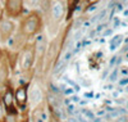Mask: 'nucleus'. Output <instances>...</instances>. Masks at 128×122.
<instances>
[{
    "label": "nucleus",
    "instance_id": "f257e3e1",
    "mask_svg": "<svg viewBox=\"0 0 128 122\" xmlns=\"http://www.w3.org/2000/svg\"><path fill=\"white\" fill-rule=\"evenodd\" d=\"M37 26H38V21L35 18V17H31L26 21L24 23V31L27 34H32V32H35L37 30Z\"/></svg>",
    "mask_w": 128,
    "mask_h": 122
},
{
    "label": "nucleus",
    "instance_id": "f03ea898",
    "mask_svg": "<svg viewBox=\"0 0 128 122\" xmlns=\"http://www.w3.org/2000/svg\"><path fill=\"white\" fill-rule=\"evenodd\" d=\"M22 3L18 2V0H13V2H8V9L9 12L12 13L13 16H18L20 13V10H22Z\"/></svg>",
    "mask_w": 128,
    "mask_h": 122
},
{
    "label": "nucleus",
    "instance_id": "7ed1b4c3",
    "mask_svg": "<svg viewBox=\"0 0 128 122\" xmlns=\"http://www.w3.org/2000/svg\"><path fill=\"white\" fill-rule=\"evenodd\" d=\"M32 64V51L30 49L24 50L23 53V58H22V66H23V68H30V66Z\"/></svg>",
    "mask_w": 128,
    "mask_h": 122
},
{
    "label": "nucleus",
    "instance_id": "20e7f679",
    "mask_svg": "<svg viewBox=\"0 0 128 122\" xmlns=\"http://www.w3.org/2000/svg\"><path fill=\"white\" fill-rule=\"evenodd\" d=\"M52 17H54L55 19H59L62 16H63V7L62 4H55L54 7H52Z\"/></svg>",
    "mask_w": 128,
    "mask_h": 122
},
{
    "label": "nucleus",
    "instance_id": "39448f33",
    "mask_svg": "<svg viewBox=\"0 0 128 122\" xmlns=\"http://www.w3.org/2000/svg\"><path fill=\"white\" fill-rule=\"evenodd\" d=\"M42 99V94H41V91H40V89H34L32 90V103L34 104H37L40 100Z\"/></svg>",
    "mask_w": 128,
    "mask_h": 122
},
{
    "label": "nucleus",
    "instance_id": "423d86ee",
    "mask_svg": "<svg viewBox=\"0 0 128 122\" xmlns=\"http://www.w3.org/2000/svg\"><path fill=\"white\" fill-rule=\"evenodd\" d=\"M16 99L18 100V103H20V104H23V103L26 102L27 96H26V90H24V89H19V90L17 91V94H16Z\"/></svg>",
    "mask_w": 128,
    "mask_h": 122
},
{
    "label": "nucleus",
    "instance_id": "0eeeda50",
    "mask_svg": "<svg viewBox=\"0 0 128 122\" xmlns=\"http://www.w3.org/2000/svg\"><path fill=\"white\" fill-rule=\"evenodd\" d=\"M123 40V36L122 35H118V36H114V39L112 40L110 42V50H115L116 48H118L120 45V42Z\"/></svg>",
    "mask_w": 128,
    "mask_h": 122
},
{
    "label": "nucleus",
    "instance_id": "6e6552de",
    "mask_svg": "<svg viewBox=\"0 0 128 122\" xmlns=\"http://www.w3.org/2000/svg\"><path fill=\"white\" fill-rule=\"evenodd\" d=\"M0 27H2V32H3V34H9V32L13 30V25L10 23L9 21H5V22H3V23H2V26H0Z\"/></svg>",
    "mask_w": 128,
    "mask_h": 122
},
{
    "label": "nucleus",
    "instance_id": "1a4fd4ad",
    "mask_svg": "<svg viewBox=\"0 0 128 122\" xmlns=\"http://www.w3.org/2000/svg\"><path fill=\"white\" fill-rule=\"evenodd\" d=\"M126 113V110H123V109H118V110H114V112H112V113H109L108 116V118H114V117H118V116H120V114H124Z\"/></svg>",
    "mask_w": 128,
    "mask_h": 122
},
{
    "label": "nucleus",
    "instance_id": "9d476101",
    "mask_svg": "<svg viewBox=\"0 0 128 122\" xmlns=\"http://www.w3.org/2000/svg\"><path fill=\"white\" fill-rule=\"evenodd\" d=\"M82 114H83V116H86L88 119H95L94 113H92V112H90V110H87V109H82Z\"/></svg>",
    "mask_w": 128,
    "mask_h": 122
},
{
    "label": "nucleus",
    "instance_id": "9b49d317",
    "mask_svg": "<svg viewBox=\"0 0 128 122\" xmlns=\"http://www.w3.org/2000/svg\"><path fill=\"white\" fill-rule=\"evenodd\" d=\"M116 76H118V70H115V71L110 75L109 80H110V81H115V80H116Z\"/></svg>",
    "mask_w": 128,
    "mask_h": 122
},
{
    "label": "nucleus",
    "instance_id": "f8f14e48",
    "mask_svg": "<svg viewBox=\"0 0 128 122\" xmlns=\"http://www.w3.org/2000/svg\"><path fill=\"white\" fill-rule=\"evenodd\" d=\"M5 104H6V107L10 105V95H9V94L5 96Z\"/></svg>",
    "mask_w": 128,
    "mask_h": 122
},
{
    "label": "nucleus",
    "instance_id": "ddd939ff",
    "mask_svg": "<svg viewBox=\"0 0 128 122\" xmlns=\"http://www.w3.org/2000/svg\"><path fill=\"white\" fill-rule=\"evenodd\" d=\"M119 84H120V85H126V84H128V79H124V80H120V81H119Z\"/></svg>",
    "mask_w": 128,
    "mask_h": 122
},
{
    "label": "nucleus",
    "instance_id": "4468645a",
    "mask_svg": "<svg viewBox=\"0 0 128 122\" xmlns=\"http://www.w3.org/2000/svg\"><path fill=\"white\" fill-rule=\"evenodd\" d=\"M68 122H78V119H77V118H74V117H70Z\"/></svg>",
    "mask_w": 128,
    "mask_h": 122
},
{
    "label": "nucleus",
    "instance_id": "2eb2a0df",
    "mask_svg": "<svg viewBox=\"0 0 128 122\" xmlns=\"http://www.w3.org/2000/svg\"><path fill=\"white\" fill-rule=\"evenodd\" d=\"M118 122H127V118H126V117H120V118L118 119Z\"/></svg>",
    "mask_w": 128,
    "mask_h": 122
},
{
    "label": "nucleus",
    "instance_id": "dca6fc26",
    "mask_svg": "<svg viewBox=\"0 0 128 122\" xmlns=\"http://www.w3.org/2000/svg\"><path fill=\"white\" fill-rule=\"evenodd\" d=\"M95 9H96V5H92V7L88 8V12H92V10H95Z\"/></svg>",
    "mask_w": 128,
    "mask_h": 122
},
{
    "label": "nucleus",
    "instance_id": "f3484780",
    "mask_svg": "<svg viewBox=\"0 0 128 122\" xmlns=\"http://www.w3.org/2000/svg\"><path fill=\"white\" fill-rule=\"evenodd\" d=\"M110 34H112V31H110V30H108V31H105V32H104V36H106V35H110Z\"/></svg>",
    "mask_w": 128,
    "mask_h": 122
},
{
    "label": "nucleus",
    "instance_id": "a211bd4d",
    "mask_svg": "<svg viewBox=\"0 0 128 122\" xmlns=\"http://www.w3.org/2000/svg\"><path fill=\"white\" fill-rule=\"evenodd\" d=\"M72 93H73L72 89H68V90H66V94H72Z\"/></svg>",
    "mask_w": 128,
    "mask_h": 122
},
{
    "label": "nucleus",
    "instance_id": "6ab92c4d",
    "mask_svg": "<svg viewBox=\"0 0 128 122\" xmlns=\"http://www.w3.org/2000/svg\"><path fill=\"white\" fill-rule=\"evenodd\" d=\"M72 100H74V102H78L80 99H78V96H73V98H72Z\"/></svg>",
    "mask_w": 128,
    "mask_h": 122
},
{
    "label": "nucleus",
    "instance_id": "aec40b11",
    "mask_svg": "<svg viewBox=\"0 0 128 122\" xmlns=\"http://www.w3.org/2000/svg\"><path fill=\"white\" fill-rule=\"evenodd\" d=\"M115 58H116V57H114V58H113V59L110 60V66H113V64L115 63Z\"/></svg>",
    "mask_w": 128,
    "mask_h": 122
},
{
    "label": "nucleus",
    "instance_id": "412c9836",
    "mask_svg": "<svg viewBox=\"0 0 128 122\" xmlns=\"http://www.w3.org/2000/svg\"><path fill=\"white\" fill-rule=\"evenodd\" d=\"M119 25V21L118 19H115V23H114V26H118Z\"/></svg>",
    "mask_w": 128,
    "mask_h": 122
},
{
    "label": "nucleus",
    "instance_id": "4be33fe9",
    "mask_svg": "<svg viewBox=\"0 0 128 122\" xmlns=\"http://www.w3.org/2000/svg\"><path fill=\"white\" fill-rule=\"evenodd\" d=\"M2 114H3V109H2V105H0V117H2Z\"/></svg>",
    "mask_w": 128,
    "mask_h": 122
},
{
    "label": "nucleus",
    "instance_id": "5701e85b",
    "mask_svg": "<svg viewBox=\"0 0 128 122\" xmlns=\"http://www.w3.org/2000/svg\"><path fill=\"white\" fill-rule=\"evenodd\" d=\"M127 58H128V54H127Z\"/></svg>",
    "mask_w": 128,
    "mask_h": 122
},
{
    "label": "nucleus",
    "instance_id": "b1692460",
    "mask_svg": "<svg viewBox=\"0 0 128 122\" xmlns=\"http://www.w3.org/2000/svg\"><path fill=\"white\" fill-rule=\"evenodd\" d=\"M100 122H104V121H100Z\"/></svg>",
    "mask_w": 128,
    "mask_h": 122
}]
</instances>
